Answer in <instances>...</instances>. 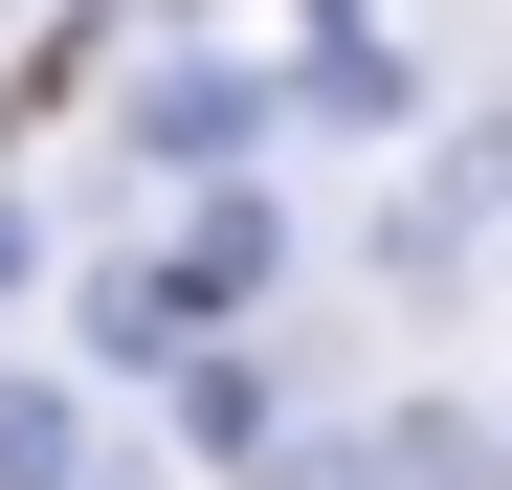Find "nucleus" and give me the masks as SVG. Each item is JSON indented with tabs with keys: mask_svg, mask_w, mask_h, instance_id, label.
I'll return each instance as SVG.
<instances>
[{
	"mask_svg": "<svg viewBox=\"0 0 512 490\" xmlns=\"http://www.w3.org/2000/svg\"><path fill=\"white\" fill-rule=\"evenodd\" d=\"M334 490H512V446L468 424V401H401V424H357V468Z\"/></svg>",
	"mask_w": 512,
	"mask_h": 490,
	"instance_id": "f257e3e1",
	"label": "nucleus"
}]
</instances>
